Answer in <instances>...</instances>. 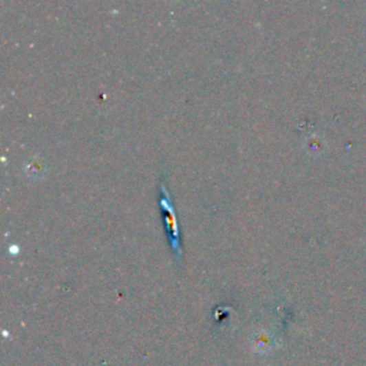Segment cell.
<instances>
[{
	"instance_id": "obj_1",
	"label": "cell",
	"mask_w": 366,
	"mask_h": 366,
	"mask_svg": "<svg viewBox=\"0 0 366 366\" xmlns=\"http://www.w3.org/2000/svg\"><path fill=\"white\" fill-rule=\"evenodd\" d=\"M160 205L164 211V213L168 215L166 221H168V228H169V236H171V244H172V248L176 250V255L179 258V241H177V226H176V217H175V213H173V209L169 204V197H168V193L164 192L163 193V197L160 199Z\"/></svg>"
}]
</instances>
